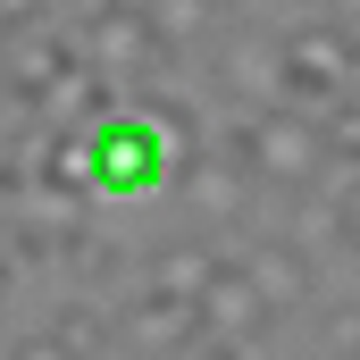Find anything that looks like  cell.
Masks as SVG:
<instances>
[{"label": "cell", "instance_id": "6da1fadb", "mask_svg": "<svg viewBox=\"0 0 360 360\" xmlns=\"http://www.w3.org/2000/svg\"><path fill=\"white\" fill-rule=\"evenodd\" d=\"M360 84V34L335 17H310L293 34H276V101L285 109H335Z\"/></svg>", "mask_w": 360, "mask_h": 360}, {"label": "cell", "instance_id": "5b68a950", "mask_svg": "<svg viewBox=\"0 0 360 360\" xmlns=\"http://www.w3.org/2000/svg\"><path fill=\"white\" fill-rule=\"evenodd\" d=\"M193 335H201V310L176 302V293H151V285H143V302H126V310H117V344H126V352H143V360H176Z\"/></svg>", "mask_w": 360, "mask_h": 360}, {"label": "cell", "instance_id": "9a60e30c", "mask_svg": "<svg viewBox=\"0 0 360 360\" xmlns=\"http://www.w3.org/2000/svg\"><path fill=\"white\" fill-rule=\"evenodd\" d=\"M327 344H335V360H360V302L327 310Z\"/></svg>", "mask_w": 360, "mask_h": 360}, {"label": "cell", "instance_id": "3957f363", "mask_svg": "<svg viewBox=\"0 0 360 360\" xmlns=\"http://www.w3.org/2000/svg\"><path fill=\"white\" fill-rule=\"evenodd\" d=\"M84 160H92V193H151L176 168V143L143 109H109L101 126H84Z\"/></svg>", "mask_w": 360, "mask_h": 360}, {"label": "cell", "instance_id": "7c38bea8", "mask_svg": "<svg viewBox=\"0 0 360 360\" xmlns=\"http://www.w3.org/2000/svg\"><path fill=\"white\" fill-rule=\"evenodd\" d=\"M218 76H226L235 101H252V109L276 101V42H269V34H235V42H226V59H218Z\"/></svg>", "mask_w": 360, "mask_h": 360}, {"label": "cell", "instance_id": "277c9868", "mask_svg": "<svg viewBox=\"0 0 360 360\" xmlns=\"http://www.w3.org/2000/svg\"><path fill=\"white\" fill-rule=\"evenodd\" d=\"M76 51H84L109 84H160V76L176 68V51H168V42L151 34V17H143V0H92Z\"/></svg>", "mask_w": 360, "mask_h": 360}, {"label": "cell", "instance_id": "ac0fdd59", "mask_svg": "<svg viewBox=\"0 0 360 360\" xmlns=\"http://www.w3.org/2000/svg\"><path fill=\"white\" fill-rule=\"evenodd\" d=\"M335 25H352V34H360V0H335Z\"/></svg>", "mask_w": 360, "mask_h": 360}, {"label": "cell", "instance_id": "9c48e42d", "mask_svg": "<svg viewBox=\"0 0 360 360\" xmlns=\"http://www.w3.org/2000/svg\"><path fill=\"white\" fill-rule=\"evenodd\" d=\"M68 59H76V42H68L59 25H34V17H25V25H8V84L25 92V101L51 84Z\"/></svg>", "mask_w": 360, "mask_h": 360}, {"label": "cell", "instance_id": "30bf717a", "mask_svg": "<svg viewBox=\"0 0 360 360\" xmlns=\"http://www.w3.org/2000/svg\"><path fill=\"white\" fill-rule=\"evenodd\" d=\"M184 193H193V210H201V218H243V201H252L260 184L243 176L226 151H201V160L184 168Z\"/></svg>", "mask_w": 360, "mask_h": 360}, {"label": "cell", "instance_id": "5bb4252c", "mask_svg": "<svg viewBox=\"0 0 360 360\" xmlns=\"http://www.w3.org/2000/svg\"><path fill=\"white\" fill-rule=\"evenodd\" d=\"M51 327L68 335V352H76V360H84V352H101V335H109V319H101L92 302H68V310H59Z\"/></svg>", "mask_w": 360, "mask_h": 360}, {"label": "cell", "instance_id": "8992f818", "mask_svg": "<svg viewBox=\"0 0 360 360\" xmlns=\"http://www.w3.org/2000/svg\"><path fill=\"white\" fill-rule=\"evenodd\" d=\"M218 335H235V344H260L269 335V302L252 293V276L235 269V260H218L210 293H201V344H218Z\"/></svg>", "mask_w": 360, "mask_h": 360}, {"label": "cell", "instance_id": "2e32d148", "mask_svg": "<svg viewBox=\"0 0 360 360\" xmlns=\"http://www.w3.org/2000/svg\"><path fill=\"white\" fill-rule=\"evenodd\" d=\"M335 243H352V252H360V176L335 184Z\"/></svg>", "mask_w": 360, "mask_h": 360}, {"label": "cell", "instance_id": "7a4b0ae2", "mask_svg": "<svg viewBox=\"0 0 360 360\" xmlns=\"http://www.w3.org/2000/svg\"><path fill=\"white\" fill-rule=\"evenodd\" d=\"M235 168L252 184H269V193H310V184L327 176V160H319V126L302 117V109H260V117H243L226 143H218Z\"/></svg>", "mask_w": 360, "mask_h": 360}, {"label": "cell", "instance_id": "ba28073f", "mask_svg": "<svg viewBox=\"0 0 360 360\" xmlns=\"http://www.w3.org/2000/svg\"><path fill=\"white\" fill-rule=\"evenodd\" d=\"M243 276H252V293L276 310H293V302H310V285H319V269H310V252L293 243V235H269V243H252L243 252Z\"/></svg>", "mask_w": 360, "mask_h": 360}, {"label": "cell", "instance_id": "52a82bcc", "mask_svg": "<svg viewBox=\"0 0 360 360\" xmlns=\"http://www.w3.org/2000/svg\"><path fill=\"white\" fill-rule=\"evenodd\" d=\"M34 109H42V117H59L68 134H84V126H101V117L117 109V84H109V76L92 68L84 51H76V59H68V68H59L51 84L34 92Z\"/></svg>", "mask_w": 360, "mask_h": 360}, {"label": "cell", "instance_id": "8fae6325", "mask_svg": "<svg viewBox=\"0 0 360 360\" xmlns=\"http://www.w3.org/2000/svg\"><path fill=\"white\" fill-rule=\"evenodd\" d=\"M143 17H151V34H160V42L184 59L201 34H218V25L235 17V0H143Z\"/></svg>", "mask_w": 360, "mask_h": 360}, {"label": "cell", "instance_id": "e0dca14e", "mask_svg": "<svg viewBox=\"0 0 360 360\" xmlns=\"http://www.w3.org/2000/svg\"><path fill=\"white\" fill-rule=\"evenodd\" d=\"M8 360H76V352H68L59 327H42V335H17V352H8Z\"/></svg>", "mask_w": 360, "mask_h": 360}, {"label": "cell", "instance_id": "4fadbf2b", "mask_svg": "<svg viewBox=\"0 0 360 360\" xmlns=\"http://www.w3.org/2000/svg\"><path fill=\"white\" fill-rule=\"evenodd\" d=\"M210 276H218V252H210V243H168V252H151V293H176V302L201 310Z\"/></svg>", "mask_w": 360, "mask_h": 360}]
</instances>
